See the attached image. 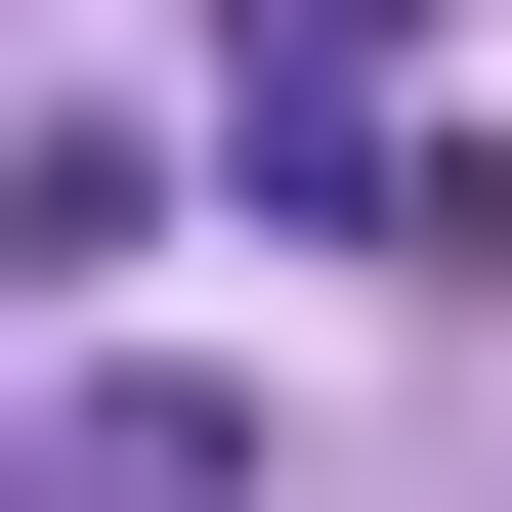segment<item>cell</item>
<instances>
[{"instance_id": "cell-1", "label": "cell", "mask_w": 512, "mask_h": 512, "mask_svg": "<svg viewBox=\"0 0 512 512\" xmlns=\"http://www.w3.org/2000/svg\"><path fill=\"white\" fill-rule=\"evenodd\" d=\"M214 86H384V0H214Z\"/></svg>"}]
</instances>
